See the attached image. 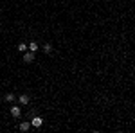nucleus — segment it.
Listing matches in <instances>:
<instances>
[{"instance_id": "nucleus-1", "label": "nucleus", "mask_w": 135, "mask_h": 133, "mask_svg": "<svg viewBox=\"0 0 135 133\" xmlns=\"http://www.w3.org/2000/svg\"><path fill=\"white\" fill-rule=\"evenodd\" d=\"M42 124H43V119L40 117V115L31 117V126H34V128H42Z\"/></svg>"}, {"instance_id": "nucleus-2", "label": "nucleus", "mask_w": 135, "mask_h": 133, "mask_svg": "<svg viewBox=\"0 0 135 133\" xmlns=\"http://www.w3.org/2000/svg\"><path fill=\"white\" fill-rule=\"evenodd\" d=\"M32 61H34V52L25 51L23 52V63H32Z\"/></svg>"}, {"instance_id": "nucleus-3", "label": "nucleus", "mask_w": 135, "mask_h": 133, "mask_svg": "<svg viewBox=\"0 0 135 133\" xmlns=\"http://www.w3.org/2000/svg\"><path fill=\"white\" fill-rule=\"evenodd\" d=\"M11 115L15 117V119H18L22 115V110H20V106H11Z\"/></svg>"}, {"instance_id": "nucleus-4", "label": "nucleus", "mask_w": 135, "mask_h": 133, "mask_svg": "<svg viewBox=\"0 0 135 133\" xmlns=\"http://www.w3.org/2000/svg\"><path fill=\"white\" fill-rule=\"evenodd\" d=\"M29 101H31V97H29L27 93H22L20 97H18V102H20V104H23V106H25V104H29Z\"/></svg>"}, {"instance_id": "nucleus-5", "label": "nucleus", "mask_w": 135, "mask_h": 133, "mask_svg": "<svg viewBox=\"0 0 135 133\" xmlns=\"http://www.w3.org/2000/svg\"><path fill=\"white\" fill-rule=\"evenodd\" d=\"M29 128H31V121H23V122L18 126L20 131H29Z\"/></svg>"}, {"instance_id": "nucleus-6", "label": "nucleus", "mask_w": 135, "mask_h": 133, "mask_svg": "<svg viewBox=\"0 0 135 133\" xmlns=\"http://www.w3.org/2000/svg\"><path fill=\"white\" fill-rule=\"evenodd\" d=\"M16 51H18V52H25V51H29V45L22 41V43H18V47H16Z\"/></svg>"}, {"instance_id": "nucleus-7", "label": "nucleus", "mask_w": 135, "mask_h": 133, "mask_svg": "<svg viewBox=\"0 0 135 133\" xmlns=\"http://www.w3.org/2000/svg\"><path fill=\"white\" fill-rule=\"evenodd\" d=\"M29 51H31V52L38 51V43H36V41H31V43H29Z\"/></svg>"}, {"instance_id": "nucleus-8", "label": "nucleus", "mask_w": 135, "mask_h": 133, "mask_svg": "<svg viewBox=\"0 0 135 133\" xmlns=\"http://www.w3.org/2000/svg\"><path fill=\"white\" fill-rule=\"evenodd\" d=\"M43 52H45V54H51L52 52V45L51 43H45V45H43Z\"/></svg>"}, {"instance_id": "nucleus-9", "label": "nucleus", "mask_w": 135, "mask_h": 133, "mask_svg": "<svg viewBox=\"0 0 135 133\" xmlns=\"http://www.w3.org/2000/svg\"><path fill=\"white\" fill-rule=\"evenodd\" d=\"M4 99H6V101H7V102H13V101H15V93H13V92L6 93V97H4Z\"/></svg>"}]
</instances>
